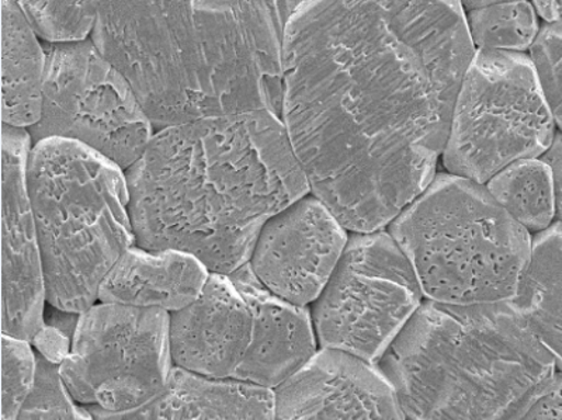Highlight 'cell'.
<instances>
[{
  "mask_svg": "<svg viewBox=\"0 0 562 420\" xmlns=\"http://www.w3.org/2000/svg\"><path fill=\"white\" fill-rule=\"evenodd\" d=\"M476 49L459 2H300L281 120L311 194L383 231L436 178Z\"/></svg>",
  "mask_w": 562,
  "mask_h": 420,
  "instance_id": "6da1fadb",
  "label": "cell"
},
{
  "mask_svg": "<svg viewBox=\"0 0 562 420\" xmlns=\"http://www.w3.org/2000/svg\"><path fill=\"white\" fill-rule=\"evenodd\" d=\"M125 178L137 247L192 254L228 277L249 263L265 224L311 193L270 112L160 129Z\"/></svg>",
  "mask_w": 562,
  "mask_h": 420,
  "instance_id": "7a4b0ae2",
  "label": "cell"
},
{
  "mask_svg": "<svg viewBox=\"0 0 562 420\" xmlns=\"http://www.w3.org/2000/svg\"><path fill=\"white\" fill-rule=\"evenodd\" d=\"M300 2H100L92 42L155 132L283 107L285 26Z\"/></svg>",
  "mask_w": 562,
  "mask_h": 420,
  "instance_id": "3957f363",
  "label": "cell"
},
{
  "mask_svg": "<svg viewBox=\"0 0 562 420\" xmlns=\"http://www.w3.org/2000/svg\"><path fill=\"white\" fill-rule=\"evenodd\" d=\"M406 420H518L560 368L515 302H428L378 364Z\"/></svg>",
  "mask_w": 562,
  "mask_h": 420,
  "instance_id": "277c9868",
  "label": "cell"
},
{
  "mask_svg": "<svg viewBox=\"0 0 562 420\" xmlns=\"http://www.w3.org/2000/svg\"><path fill=\"white\" fill-rule=\"evenodd\" d=\"M27 186L47 304L87 313L114 264L137 245L125 172L85 145L44 139L30 151Z\"/></svg>",
  "mask_w": 562,
  "mask_h": 420,
  "instance_id": "5b68a950",
  "label": "cell"
},
{
  "mask_svg": "<svg viewBox=\"0 0 562 420\" xmlns=\"http://www.w3.org/2000/svg\"><path fill=\"white\" fill-rule=\"evenodd\" d=\"M428 302H514L529 268L533 238L484 184L438 173L389 225Z\"/></svg>",
  "mask_w": 562,
  "mask_h": 420,
  "instance_id": "8992f818",
  "label": "cell"
},
{
  "mask_svg": "<svg viewBox=\"0 0 562 420\" xmlns=\"http://www.w3.org/2000/svg\"><path fill=\"white\" fill-rule=\"evenodd\" d=\"M554 138L553 114L529 55L476 49L441 155L448 173L485 186L512 163L543 157Z\"/></svg>",
  "mask_w": 562,
  "mask_h": 420,
  "instance_id": "52a82bcc",
  "label": "cell"
},
{
  "mask_svg": "<svg viewBox=\"0 0 562 420\" xmlns=\"http://www.w3.org/2000/svg\"><path fill=\"white\" fill-rule=\"evenodd\" d=\"M424 303L415 270L390 232L353 234L311 308L319 349L379 364Z\"/></svg>",
  "mask_w": 562,
  "mask_h": 420,
  "instance_id": "ba28073f",
  "label": "cell"
},
{
  "mask_svg": "<svg viewBox=\"0 0 562 420\" xmlns=\"http://www.w3.org/2000/svg\"><path fill=\"white\" fill-rule=\"evenodd\" d=\"M44 52L42 116L29 129L33 144L78 143L127 172L157 133L127 79L92 38L45 44Z\"/></svg>",
  "mask_w": 562,
  "mask_h": 420,
  "instance_id": "9c48e42d",
  "label": "cell"
},
{
  "mask_svg": "<svg viewBox=\"0 0 562 420\" xmlns=\"http://www.w3.org/2000/svg\"><path fill=\"white\" fill-rule=\"evenodd\" d=\"M173 368L170 314L99 303L79 315L59 373L78 404L122 413L153 401Z\"/></svg>",
  "mask_w": 562,
  "mask_h": 420,
  "instance_id": "30bf717a",
  "label": "cell"
},
{
  "mask_svg": "<svg viewBox=\"0 0 562 420\" xmlns=\"http://www.w3.org/2000/svg\"><path fill=\"white\" fill-rule=\"evenodd\" d=\"M348 242V229L310 193L265 224L249 266L270 293L308 307L333 277Z\"/></svg>",
  "mask_w": 562,
  "mask_h": 420,
  "instance_id": "8fae6325",
  "label": "cell"
},
{
  "mask_svg": "<svg viewBox=\"0 0 562 420\" xmlns=\"http://www.w3.org/2000/svg\"><path fill=\"white\" fill-rule=\"evenodd\" d=\"M33 141L2 128V334L32 343L45 327V279L27 186Z\"/></svg>",
  "mask_w": 562,
  "mask_h": 420,
  "instance_id": "7c38bea8",
  "label": "cell"
},
{
  "mask_svg": "<svg viewBox=\"0 0 562 420\" xmlns=\"http://www.w3.org/2000/svg\"><path fill=\"white\" fill-rule=\"evenodd\" d=\"M274 420H406L378 364L321 350L274 391Z\"/></svg>",
  "mask_w": 562,
  "mask_h": 420,
  "instance_id": "4fadbf2b",
  "label": "cell"
},
{
  "mask_svg": "<svg viewBox=\"0 0 562 420\" xmlns=\"http://www.w3.org/2000/svg\"><path fill=\"white\" fill-rule=\"evenodd\" d=\"M252 313L233 280L210 274L189 307L170 314L173 366L217 382L234 379L252 340Z\"/></svg>",
  "mask_w": 562,
  "mask_h": 420,
  "instance_id": "5bb4252c",
  "label": "cell"
},
{
  "mask_svg": "<svg viewBox=\"0 0 562 420\" xmlns=\"http://www.w3.org/2000/svg\"><path fill=\"white\" fill-rule=\"evenodd\" d=\"M229 279L243 294L254 319L252 340L234 382L276 391L319 352L311 309L270 293L256 279L249 263Z\"/></svg>",
  "mask_w": 562,
  "mask_h": 420,
  "instance_id": "9a60e30c",
  "label": "cell"
},
{
  "mask_svg": "<svg viewBox=\"0 0 562 420\" xmlns=\"http://www.w3.org/2000/svg\"><path fill=\"white\" fill-rule=\"evenodd\" d=\"M210 274L192 254L134 245L105 277L99 303L175 314L200 297Z\"/></svg>",
  "mask_w": 562,
  "mask_h": 420,
  "instance_id": "2e32d148",
  "label": "cell"
},
{
  "mask_svg": "<svg viewBox=\"0 0 562 420\" xmlns=\"http://www.w3.org/2000/svg\"><path fill=\"white\" fill-rule=\"evenodd\" d=\"M89 411L94 420H274V391L175 367L164 391L143 407L122 413L97 407Z\"/></svg>",
  "mask_w": 562,
  "mask_h": 420,
  "instance_id": "e0dca14e",
  "label": "cell"
},
{
  "mask_svg": "<svg viewBox=\"0 0 562 420\" xmlns=\"http://www.w3.org/2000/svg\"><path fill=\"white\" fill-rule=\"evenodd\" d=\"M45 52L18 2L2 0V122L29 129L42 116Z\"/></svg>",
  "mask_w": 562,
  "mask_h": 420,
  "instance_id": "ac0fdd59",
  "label": "cell"
},
{
  "mask_svg": "<svg viewBox=\"0 0 562 420\" xmlns=\"http://www.w3.org/2000/svg\"><path fill=\"white\" fill-rule=\"evenodd\" d=\"M514 302L562 373V224L533 238L530 264Z\"/></svg>",
  "mask_w": 562,
  "mask_h": 420,
  "instance_id": "d6986e66",
  "label": "cell"
},
{
  "mask_svg": "<svg viewBox=\"0 0 562 420\" xmlns=\"http://www.w3.org/2000/svg\"><path fill=\"white\" fill-rule=\"evenodd\" d=\"M492 197L529 232H543L553 225V177L541 159L512 163L485 184Z\"/></svg>",
  "mask_w": 562,
  "mask_h": 420,
  "instance_id": "ffe728a7",
  "label": "cell"
},
{
  "mask_svg": "<svg viewBox=\"0 0 562 420\" xmlns=\"http://www.w3.org/2000/svg\"><path fill=\"white\" fill-rule=\"evenodd\" d=\"M467 30L474 48L520 53L533 47L540 29L533 4L527 2H465Z\"/></svg>",
  "mask_w": 562,
  "mask_h": 420,
  "instance_id": "44dd1931",
  "label": "cell"
},
{
  "mask_svg": "<svg viewBox=\"0 0 562 420\" xmlns=\"http://www.w3.org/2000/svg\"><path fill=\"white\" fill-rule=\"evenodd\" d=\"M35 36L45 44H75L92 38L100 2H18Z\"/></svg>",
  "mask_w": 562,
  "mask_h": 420,
  "instance_id": "7402d4cb",
  "label": "cell"
},
{
  "mask_svg": "<svg viewBox=\"0 0 562 420\" xmlns=\"http://www.w3.org/2000/svg\"><path fill=\"white\" fill-rule=\"evenodd\" d=\"M37 357V382L18 420H94L89 408L79 407L68 391L59 366Z\"/></svg>",
  "mask_w": 562,
  "mask_h": 420,
  "instance_id": "603a6c76",
  "label": "cell"
},
{
  "mask_svg": "<svg viewBox=\"0 0 562 420\" xmlns=\"http://www.w3.org/2000/svg\"><path fill=\"white\" fill-rule=\"evenodd\" d=\"M38 357L32 343L2 334V420H18L37 382Z\"/></svg>",
  "mask_w": 562,
  "mask_h": 420,
  "instance_id": "cb8c5ba5",
  "label": "cell"
},
{
  "mask_svg": "<svg viewBox=\"0 0 562 420\" xmlns=\"http://www.w3.org/2000/svg\"><path fill=\"white\" fill-rule=\"evenodd\" d=\"M530 52L550 112L562 132V22L541 29Z\"/></svg>",
  "mask_w": 562,
  "mask_h": 420,
  "instance_id": "d4e9b609",
  "label": "cell"
},
{
  "mask_svg": "<svg viewBox=\"0 0 562 420\" xmlns=\"http://www.w3.org/2000/svg\"><path fill=\"white\" fill-rule=\"evenodd\" d=\"M32 347L38 356L47 360V362L61 366L67 360L72 349V337L61 329L45 323V327L35 334Z\"/></svg>",
  "mask_w": 562,
  "mask_h": 420,
  "instance_id": "484cf974",
  "label": "cell"
},
{
  "mask_svg": "<svg viewBox=\"0 0 562 420\" xmlns=\"http://www.w3.org/2000/svg\"><path fill=\"white\" fill-rule=\"evenodd\" d=\"M518 420H562V373L539 401Z\"/></svg>",
  "mask_w": 562,
  "mask_h": 420,
  "instance_id": "4316f807",
  "label": "cell"
},
{
  "mask_svg": "<svg viewBox=\"0 0 562 420\" xmlns=\"http://www.w3.org/2000/svg\"><path fill=\"white\" fill-rule=\"evenodd\" d=\"M541 161L547 163L553 177L555 218L562 224V133L555 134V138L549 151H547Z\"/></svg>",
  "mask_w": 562,
  "mask_h": 420,
  "instance_id": "83f0119b",
  "label": "cell"
},
{
  "mask_svg": "<svg viewBox=\"0 0 562 420\" xmlns=\"http://www.w3.org/2000/svg\"><path fill=\"white\" fill-rule=\"evenodd\" d=\"M535 10L546 22H562V2H536Z\"/></svg>",
  "mask_w": 562,
  "mask_h": 420,
  "instance_id": "f1b7e54d",
  "label": "cell"
}]
</instances>
